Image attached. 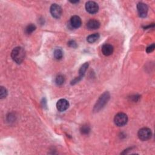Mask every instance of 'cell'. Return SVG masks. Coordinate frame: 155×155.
Instances as JSON below:
<instances>
[{"instance_id":"6da1fadb","label":"cell","mask_w":155,"mask_h":155,"mask_svg":"<svg viewBox=\"0 0 155 155\" xmlns=\"http://www.w3.org/2000/svg\"><path fill=\"white\" fill-rule=\"evenodd\" d=\"M11 56L15 62L17 64H21L24 59L25 51L22 47H15L12 51Z\"/></svg>"},{"instance_id":"7a4b0ae2","label":"cell","mask_w":155,"mask_h":155,"mask_svg":"<svg viewBox=\"0 0 155 155\" xmlns=\"http://www.w3.org/2000/svg\"><path fill=\"white\" fill-rule=\"evenodd\" d=\"M109 99H110V94L108 92L106 91L104 93H103L99 97L97 101L96 102L94 107V111H99L101 108H102L106 105Z\"/></svg>"},{"instance_id":"3957f363","label":"cell","mask_w":155,"mask_h":155,"mask_svg":"<svg viewBox=\"0 0 155 155\" xmlns=\"http://www.w3.org/2000/svg\"><path fill=\"white\" fill-rule=\"evenodd\" d=\"M127 121H128L127 115L124 113H117L114 118V124L118 127H122L125 125L127 123Z\"/></svg>"},{"instance_id":"277c9868","label":"cell","mask_w":155,"mask_h":155,"mask_svg":"<svg viewBox=\"0 0 155 155\" xmlns=\"http://www.w3.org/2000/svg\"><path fill=\"white\" fill-rule=\"evenodd\" d=\"M139 138L143 141L147 140L150 139L152 136L151 131L148 128H142L140 129L137 133Z\"/></svg>"},{"instance_id":"5b68a950","label":"cell","mask_w":155,"mask_h":155,"mask_svg":"<svg viewBox=\"0 0 155 155\" xmlns=\"http://www.w3.org/2000/svg\"><path fill=\"white\" fill-rule=\"evenodd\" d=\"M50 10L51 15L54 18H56V19L59 18L62 15V8L61 6H59L57 4H52L50 7Z\"/></svg>"},{"instance_id":"8992f818","label":"cell","mask_w":155,"mask_h":155,"mask_svg":"<svg viewBox=\"0 0 155 155\" xmlns=\"http://www.w3.org/2000/svg\"><path fill=\"white\" fill-rule=\"evenodd\" d=\"M85 9L90 14H95L98 12L99 6L94 1H88L85 4Z\"/></svg>"},{"instance_id":"52a82bcc","label":"cell","mask_w":155,"mask_h":155,"mask_svg":"<svg viewBox=\"0 0 155 155\" xmlns=\"http://www.w3.org/2000/svg\"><path fill=\"white\" fill-rule=\"evenodd\" d=\"M137 10L138 15L140 18H145L147 16L148 10L147 4L143 2H139L137 4Z\"/></svg>"},{"instance_id":"ba28073f","label":"cell","mask_w":155,"mask_h":155,"mask_svg":"<svg viewBox=\"0 0 155 155\" xmlns=\"http://www.w3.org/2000/svg\"><path fill=\"white\" fill-rule=\"evenodd\" d=\"M69 107L68 101L65 99H59L56 103V108L59 111H64L68 109Z\"/></svg>"},{"instance_id":"9c48e42d","label":"cell","mask_w":155,"mask_h":155,"mask_svg":"<svg viewBox=\"0 0 155 155\" xmlns=\"http://www.w3.org/2000/svg\"><path fill=\"white\" fill-rule=\"evenodd\" d=\"M70 25L74 28H79L82 24L81 19L78 16H73L70 19Z\"/></svg>"},{"instance_id":"30bf717a","label":"cell","mask_w":155,"mask_h":155,"mask_svg":"<svg viewBox=\"0 0 155 155\" xmlns=\"http://www.w3.org/2000/svg\"><path fill=\"white\" fill-rule=\"evenodd\" d=\"M102 52L105 56H110L113 52V47L111 44H105L102 47Z\"/></svg>"},{"instance_id":"8fae6325","label":"cell","mask_w":155,"mask_h":155,"mask_svg":"<svg viewBox=\"0 0 155 155\" xmlns=\"http://www.w3.org/2000/svg\"><path fill=\"white\" fill-rule=\"evenodd\" d=\"M100 22L96 19H90L87 23V27L89 30H96L99 28Z\"/></svg>"},{"instance_id":"7c38bea8","label":"cell","mask_w":155,"mask_h":155,"mask_svg":"<svg viewBox=\"0 0 155 155\" xmlns=\"http://www.w3.org/2000/svg\"><path fill=\"white\" fill-rule=\"evenodd\" d=\"M88 67V64L87 62L84 63L80 68L79 70V78L80 79H82L83 78V76H84L87 68Z\"/></svg>"},{"instance_id":"4fadbf2b","label":"cell","mask_w":155,"mask_h":155,"mask_svg":"<svg viewBox=\"0 0 155 155\" xmlns=\"http://www.w3.org/2000/svg\"><path fill=\"white\" fill-rule=\"evenodd\" d=\"M99 38V35L98 33H94L93 35H89L87 38V41L89 43H93L96 42Z\"/></svg>"},{"instance_id":"5bb4252c","label":"cell","mask_w":155,"mask_h":155,"mask_svg":"<svg viewBox=\"0 0 155 155\" xmlns=\"http://www.w3.org/2000/svg\"><path fill=\"white\" fill-rule=\"evenodd\" d=\"M36 27L34 24H28L25 29V32L27 35H30L36 30Z\"/></svg>"},{"instance_id":"9a60e30c","label":"cell","mask_w":155,"mask_h":155,"mask_svg":"<svg viewBox=\"0 0 155 155\" xmlns=\"http://www.w3.org/2000/svg\"><path fill=\"white\" fill-rule=\"evenodd\" d=\"M54 57L56 59H61L63 56V51L61 49L57 48L54 51Z\"/></svg>"},{"instance_id":"2e32d148","label":"cell","mask_w":155,"mask_h":155,"mask_svg":"<svg viewBox=\"0 0 155 155\" xmlns=\"http://www.w3.org/2000/svg\"><path fill=\"white\" fill-rule=\"evenodd\" d=\"M64 81H65V78L64 76L62 74H59L56 78L55 82L58 85H61L64 82Z\"/></svg>"},{"instance_id":"e0dca14e","label":"cell","mask_w":155,"mask_h":155,"mask_svg":"<svg viewBox=\"0 0 155 155\" xmlns=\"http://www.w3.org/2000/svg\"><path fill=\"white\" fill-rule=\"evenodd\" d=\"M81 133L83 134H88L90 131V127L87 125H84L81 127Z\"/></svg>"},{"instance_id":"ac0fdd59","label":"cell","mask_w":155,"mask_h":155,"mask_svg":"<svg viewBox=\"0 0 155 155\" xmlns=\"http://www.w3.org/2000/svg\"><path fill=\"white\" fill-rule=\"evenodd\" d=\"M7 90L4 87H1L0 88V97L1 99H3L6 97L7 96Z\"/></svg>"},{"instance_id":"d6986e66","label":"cell","mask_w":155,"mask_h":155,"mask_svg":"<svg viewBox=\"0 0 155 155\" xmlns=\"http://www.w3.org/2000/svg\"><path fill=\"white\" fill-rule=\"evenodd\" d=\"M154 47H155V45H154V44H152L151 45H150L149 47H148L146 49V51L147 53H151L154 50Z\"/></svg>"},{"instance_id":"ffe728a7","label":"cell","mask_w":155,"mask_h":155,"mask_svg":"<svg viewBox=\"0 0 155 155\" xmlns=\"http://www.w3.org/2000/svg\"><path fill=\"white\" fill-rule=\"evenodd\" d=\"M68 45L70 47H73V48H76V47H77V44H76V42H75L74 41H73V40L69 41L68 43Z\"/></svg>"}]
</instances>
